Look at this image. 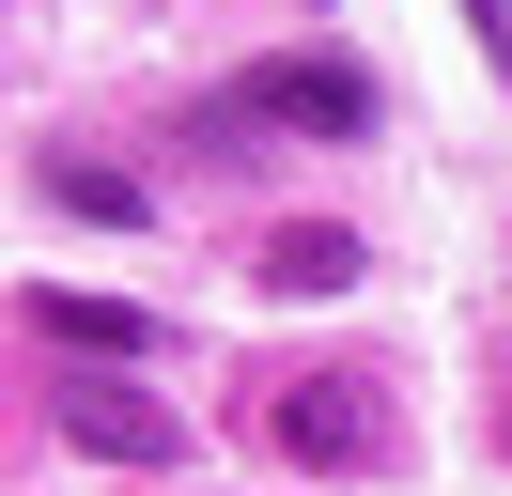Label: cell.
Returning <instances> with one entry per match:
<instances>
[{
    "label": "cell",
    "mask_w": 512,
    "mask_h": 496,
    "mask_svg": "<svg viewBox=\"0 0 512 496\" xmlns=\"http://www.w3.org/2000/svg\"><path fill=\"white\" fill-rule=\"evenodd\" d=\"M218 109L249 124H280V140H373V62H342V47H264V62H233L218 78Z\"/></svg>",
    "instance_id": "cell-2"
},
{
    "label": "cell",
    "mask_w": 512,
    "mask_h": 496,
    "mask_svg": "<svg viewBox=\"0 0 512 496\" xmlns=\"http://www.w3.org/2000/svg\"><path fill=\"white\" fill-rule=\"evenodd\" d=\"M32 341H47V357H171L156 310H125V295H63V279L32 295Z\"/></svg>",
    "instance_id": "cell-4"
},
{
    "label": "cell",
    "mask_w": 512,
    "mask_h": 496,
    "mask_svg": "<svg viewBox=\"0 0 512 496\" xmlns=\"http://www.w3.org/2000/svg\"><path fill=\"white\" fill-rule=\"evenodd\" d=\"M32 186H47L63 217H94V233H156V186L109 171V155H63V140H47V155H32Z\"/></svg>",
    "instance_id": "cell-6"
},
{
    "label": "cell",
    "mask_w": 512,
    "mask_h": 496,
    "mask_svg": "<svg viewBox=\"0 0 512 496\" xmlns=\"http://www.w3.org/2000/svg\"><path fill=\"white\" fill-rule=\"evenodd\" d=\"M47 419H63V450H94V465H187V419H171L140 372H63Z\"/></svg>",
    "instance_id": "cell-3"
},
{
    "label": "cell",
    "mask_w": 512,
    "mask_h": 496,
    "mask_svg": "<svg viewBox=\"0 0 512 496\" xmlns=\"http://www.w3.org/2000/svg\"><path fill=\"white\" fill-rule=\"evenodd\" d=\"M264 434H280V465H311V481H373V465H404V419H388V388L357 357H311L264 388Z\"/></svg>",
    "instance_id": "cell-1"
},
{
    "label": "cell",
    "mask_w": 512,
    "mask_h": 496,
    "mask_svg": "<svg viewBox=\"0 0 512 496\" xmlns=\"http://www.w3.org/2000/svg\"><path fill=\"white\" fill-rule=\"evenodd\" d=\"M357 264H373V248H357L342 217H280V233L249 248V279H264V295H357Z\"/></svg>",
    "instance_id": "cell-5"
},
{
    "label": "cell",
    "mask_w": 512,
    "mask_h": 496,
    "mask_svg": "<svg viewBox=\"0 0 512 496\" xmlns=\"http://www.w3.org/2000/svg\"><path fill=\"white\" fill-rule=\"evenodd\" d=\"M466 31H481V62L512 78V0H466Z\"/></svg>",
    "instance_id": "cell-7"
}]
</instances>
